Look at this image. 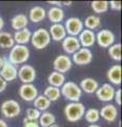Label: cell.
<instances>
[{"label": "cell", "instance_id": "cb8c5ba5", "mask_svg": "<svg viewBox=\"0 0 122 127\" xmlns=\"http://www.w3.org/2000/svg\"><path fill=\"white\" fill-rule=\"evenodd\" d=\"M65 82H66L65 75L60 73V72H56V71L51 72L49 74V76H48L49 86L56 87V88H61V87L65 84Z\"/></svg>", "mask_w": 122, "mask_h": 127}, {"label": "cell", "instance_id": "7a4b0ae2", "mask_svg": "<svg viewBox=\"0 0 122 127\" xmlns=\"http://www.w3.org/2000/svg\"><path fill=\"white\" fill-rule=\"evenodd\" d=\"M85 106L80 102H71L65 106L64 113L67 119V121L74 123L80 121L84 117L85 113Z\"/></svg>", "mask_w": 122, "mask_h": 127}, {"label": "cell", "instance_id": "ac0fdd59", "mask_svg": "<svg viewBox=\"0 0 122 127\" xmlns=\"http://www.w3.org/2000/svg\"><path fill=\"white\" fill-rule=\"evenodd\" d=\"M107 79L114 85H120L122 78V68L120 65H114L108 69L106 73Z\"/></svg>", "mask_w": 122, "mask_h": 127}, {"label": "cell", "instance_id": "603a6c76", "mask_svg": "<svg viewBox=\"0 0 122 127\" xmlns=\"http://www.w3.org/2000/svg\"><path fill=\"white\" fill-rule=\"evenodd\" d=\"M29 19L25 14H17L15 15L11 20V26L14 30L16 31H20L26 29L27 26H28Z\"/></svg>", "mask_w": 122, "mask_h": 127}, {"label": "cell", "instance_id": "e575fe53", "mask_svg": "<svg viewBox=\"0 0 122 127\" xmlns=\"http://www.w3.org/2000/svg\"><path fill=\"white\" fill-rule=\"evenodd\" d=\"M121 93H122V90L121 89H118L115 91V95H114V100H115L116 104L121 106Z\"/></svg>", "mask_w": 122, "mask_h": 127}, {"label": "cell", "instance_id": "4316f807", "mask_svg": "<svg viewBox=\"0 0 122 127\" xmlns=\"http://www.w3.org/2000/svg\"><path fill=\"white\" fill-rule=\"evenodd\" d=\"M33 103H34V108L39 111H46L51 105V102L42 94H38L37 97L33 101Z\"/></svg>", "mask_w": 122, "mask_h": 127}, {"label": "cell", "instance_id": "d590c367", "mask_svg": "<svg viewBox=\"0 0 122 127\" xmlns=\"http://www.w3.org/2000/svg\"><path fill=\"white\" fill-rule=\"evenodd\" d=\"M108 4L112 7V10H114V11H120L121 10V2L120 1H109Z\"/></svg>", "mask_w": 122, "mask_h": 127}, {"label": "cell", "instance_id": "ba28073f", "mask_svg": "<svg viewBox=\"0 0 122 127\" xmlns=\"http://www.w3.org/2000/svg\"><path fill=\"white\" fill-rule=\"evenodd\" d=\"M71 67H72V62H71V58H70L68 55H64V54L58 55L53 61L54 71L60 72L62 74L68 72V71L71 69Z\"/></svg>", "mask_w": 122, "mask_h": 127}, {"label": "cell", "instance_id": "ffe728a7", "mask_svg": "<svg viewBox=\"0 0 122 127\" xmlns=\"http://www.w3.org/2000/svg\"><path fill=\"white\" fill-rule=\"evenodd\" d=\"M46 16H47V12L44 7L36 5V6H33L32 9L30 10L28 19H30V20L34 23H37V22H41L44 20L46 18Z\"/></svg>", "mask_w": 122, "mask_h": 127}, {"label": "cell", "instance_id": "d4e9b609", "mask_svg": "<svg viewBox=\"0 0 122 127\" xmlns=\"http://www.w3.org/2000/svg\"><path fill=\"white\" fill-rule=\"evenodd\" d=\"M15 45L13 35L9 32L0 31V47L2 49H11Z\"/></svg>", "mask_w": 122, "mask_h": 127}, {"label": "cell", "instance_id": "7402d4cb", "mask_svg": "<svg viewBox=\"0 0 122 127\" xmlns=\"http://www.w3.org/2000/svg\"><path fill=\"white\" fill-rule=\"evenodd\" d=\"M49 20L52 23H61L63 21V19L65 17V13L64 10L61 9L60 6H52L50 7L49 11L47 12Z\"/></svg>", "mask_w": 122, "mask_h": 127}, {"label": "cell", "instance_id": "7bdbcfd3", "mask_svg": "<svg viewBox=\"0 0 122 127\" xmlns=\"http://www.w3.org/2000/svg\"><path fill=\"white\" fill-rule=\"evenodd\" d=\"M88 127H101L100 125H98V124H90Z\"/></svg>", "mask_w": 122, "mask_h": 127}, {"label": "cell", "instance_id": "8992f818", "mask_svg": "<svg viewBox=\"0 0 122 127\" xmlns=\"http://www.w3.org/2000/svg\"><path fill=\"white\" fill-rule=\"evenodd\" d=\"M65 30L68 36H79V34L84 30L83 21L78 17H70L65 22Z\"/></svg>", "mask_w": 122, "mask_h": 127}, {"label": "cell", "instance_id": "44dd1931", "mask_svg": "<svg viewBox=\"0 0 122 127\" xmlns=\"http://www.w3.org/2000/svg\"><path fill=\"white\" fill-rule=\"evenodd\" d=\"M31 31L26 28L23 30H20V31H16L13 35V38H14V42L16 45H22V46H26L27 43L30 41L31 39Z\"/></svg>", "mask_w": 122, "mask_h": 127}, {"label": "cell", "instance_id": "ee69618b", "mask_svg": "<svg viewBox=\"0 0 122 127\" xmlns=\"http://www.w3.org/2000/svg\"><path fill=\"white\" fill-rule=\"evenodd\" d=\"M50 127H60V126H58V125H56V124H53V125H51Z\"/></svg>", "mask_w": 122, "mask_h": 127}, {"label": "cell", "instance_id": "6da1fadb", "mask_svg": "<svg viewBox=\"0 0 122 127\" xmlns=\"http://www.w3.org/2000/svg\"><path fill=\"white\" fill-rule=\"evenodd\" d=\"M30 58V50L27 46L14 45L11 48L10 54L7 56V62L12 65L17 66L20 64H25Z\"/></svg>", "mask_w": 122, "mask_h": 127}, {"label": "cell", "instance_id": "4dcf8cb0", "mask_svg": "<svg viewBox=\"0 0 122 127\" xmlns=\"http://www.w3.org/2000/svg\"><path fill=\"white\" fill-rule=\"evenodd\" d=\"M121 48H122L121 43H114V45H112L108 48V54L112 59H114V61H116V62L121 61V58H122Z\"/></svg>", "mask_w": 122, "mask_h": 127}, {"label": "cell", "instance_id": "f546056e", "mask_svg": "<svg viewBox=\"0 0 122 127\" xmlns=\"http://www.w3.org/2000/svg\"><path fill=\"white\" fill-rule=\"evenodd\" d=\"M85 120L90 124H94L100 120V112L97 108H89L88 110L85 111L84 113Z\"/></svg>", "mask_w": 122, "mask_h": 127}, {"label": "cell", "instance_id": "74e56055", "mask_svg": "<svg viewBox=\"0 0 122 127\" xmlns=\"http://www.w3.org/2000/svg\"><path fill=\"white\" fill-rule=\"evenodd\" d=\"M3 27H4V20H3V18L0 16V31L3 29Z\"/></svg>", "mask_w": 122, "mask_h": 127}, {"label": "cell", "instance_id": "60d3db41", "mask_svg": "<svg viewBox=\"0 0 122 127\" xmlns=\"http://www.w3.org/2000/svg\"><path fill=\"white\" fill-rule=\"evenodd\" d=\"M4 62H5V59L0 56V69L2 68V66H3V64H4Z\"/></svg>", "mask_w": 122, "mask_h": 127}, {"label": "cell", "instance_id": "277c9868", "mask_svg": "<svg viewBox=\"0 0 122 127\" xmlns=\"http://www.w3.org/2000/svg\"><path fill=\"white\" fill-rule=\"evenodd\" d=\"M61 95L70 102H79L82 96V90L80 86L73 82H65L61 87Z\"/></svg>", "mask_w": 122, "mask_h": 127}, {"label": "cell", "instance_id": "5b68a950", "mask_svg": "<svg viewBox=\"0 0 122 127\" xmlns=\"http://www.w3.org/2000/svg\"><path fill=\"white\" fill-rule=\"evenodd\" d=\"M1 113L7 119H13L18 117L21 112V107L19 103L15 100H6L1 104L0 107Z\"/></svg>", "mask_w": 122, "mask_h": 127}, {"label": "cell", "instance_id": "7c38bea8", "mask_svg": "<svg viewBox=\"0 0 122 127\" xmlns=\"http://www.w3.org/2000/svg\"><path fill=\"white\" fill-rule=\"evenodd\" d=\"M17 73H18L17 67L12 65L11 63H9L5 59V62H4V64H3L2 68L0 69V76H1L7 83V82L15 81V79L17 78Z\"/></svg>", "mask_w": 122, "mask_h": 127}, {"label": "cell", "instance_id": "9a60e30c", "mask_svg": "<svg viewBox=\"0 0 122 127\" xmlns=\"http://www.w3.org/2000/svg\"><path fill=\"white\" fill-rule=\"evenodd\" d=\"M62 47H63V50H64L67 54H74L81 48V45H80V42H79L78 37L68 36V35H67L62 40Z\"/></svg>", "mask_w": 122, "mask_h": 127}, {"label": "cell", "instance_id": "e0dca14e", "mask_svg": "<svg viewBox=\"0 0 122 127\" xmlns=\"http://www.w3.org/2000/svg\"><path fill=\"white\" fill-rule=\"evenodd\" d=\"M48 32L50 34L51 39H53L55 41H62L67 36L65 27L62 23H52Z\"/></svg>", "mask_w": 122, "mask_h": 127}, {"label": "cell", "instance_id": "1f68e13d", "mask_svg": "<svg viewBox=\"0 0 122 127\" xmlns=\"http://www.w3.org/2000/svg\"><path fill=\"white\" fill-rule=\"evenodd\" d=\"M90 4H91L92 11L97 14L105 13V12H107L109 7L108 1H105V0H103V1H92Z\"/></svg>", "mask_w": 122, "mask_h": 127}, {"label": "cell", "instance_id": "d6986e66", "mask_svg": "<svg viewBox=\"0 0 122 127\" xmlns=\"http://www.w3.org/2000/svg\"><path fill=\"white\" fill-rule=\"evenodd\" d=\"M80 88L82 91H84L85 93L92 94L96 93L97 89L99 88V84L94 78L92 77H86L84 79H82L80 83Z\"/></svg>", "mask_w": 122, "mask_h": 127}, {"label": "cell", "instance_id": "3957f363", "mask_svg": "<svg viewBox=\"0 0 122 127\" xmlns=\"http://www.w3.org/2000/svg\"><path fill=\"white\" fill-rule=\"evenodd\" d=\"M30 41L32 42L33 47L36 48V49L38 50L45 49L51 42V37L48 30L44 29V28H39V29L35 30L32 33V35H31Z\"/></svg>", "mask_w": 122, "mask_h": 127}, {"label": "cell", "instance_id": "4fadbf2b", "mask_svg": "<svg viewBox=\"0 0 122 127\" xmlns=\"http://www.w3.org/2000/svg\"><path fill=\"white\" fill-rule=\"evenodd\" d=\"M116 89L111 84H103L96 91V95L102 102H111L114 100Z\"/></svg>", "mask_w": 122, "mask_h": 127}, {"label": "cell", "instance_id": "f1b7e54d", "mask_svg": "<svg viewBox=\"0 0 122 127\" xmlns=\"http://www.w3.org/2000/svg\"><path fill=\"white\" fill-rule=\"evenodd\" d=\"M45 96L48 98L50 102H55L58 98L61 97V89L56 88V87H52V86H48L44 91Z\"/></svg>", "mask_w": 122, "mask_h": 127}, {"label": "cell", "instance_id": "83f0119b", "mask_svg": "<svg viewBox=\"0 0 122 127\" xmlns=\"http://www.w3.org/2000/svg\"><path fill=\"white\" fill-rule=\"evenodd\" d=\"M83 25L86 27L87 30H90V31H93L100 28L101 26V19L99 16L97 15H90L88 17H86L85 21L83 22Z\"/></svg>", "mask_w": 122, "mask_h": 127}, {"label": "cell", "instance_id": "d6a6232c", "mask_svg": "<svg viewBox=\"0 0 122 127\" xmlns=\"http://www.w3.org/2000/svg\"><path fill=\"white\" fill-rule=\"evenodd\" d=\"M41 112L37 109H35L34 107L33 108H28L26 111V118L28 121H37L39 117H41Z\"/></svg>", "mask_w": 122, "mask_h": 127}, {"label": "cell", "instance_id": "484cf974", "mask_svg": "<svg viewBox=\"0 0 122 127\" xmlns=\"http://www.w3.org/2000/svg\"><path fill=\"white\" fill-rule=\"evenodd\" d=\"M39 126H41V127H50L51 125H53V124H55V121H56V119H55V116L52 113V112H49V111H44L41 114V117H39Z\"/></svg>", "mask_w": 122, "mask_h": 127}, {"label": "cell", "instance_id": "8fae6325", "mask_svg": "<svg viewBox=\"0 0 122 127\" xmlns=\"http://www.w3.org/2000/svg\"><path fill=\"white\" fill-rule=\"evenodd\" d=\"M18 94L23 101L33 102L38 95V90L33 84H22L18 90Z\"/></svg>", "mask_w": 122, "mask_h": 127}, {"label": "cell", "instance_id": "30bf717a", "mask_svg": "<svg viewBox=\"0 0 122 127\" xmlns=\"http://www.w3.org/2000/svg\"><path fill=\"white\" fill-rule=\"evenodd\" d=\"M115 34L109 30H101L96 34V42L102 48H109L115 43Z\"/></svg>", "mask_w": 122, "mask_h": 127}, {"label": "cell", "instance_id": "5bb4252c", "mask_svg": "<svg viewBox=\"0 0 122 127\" xmlns=\"http://www.w3.org/2000/svg\"><path fill=\"white\" fill-rule=\"evenodd\" d=\"M79 42L81 45V48H86L89 49V47H92L96 42V34L93 31L85 29L79 34Z\"/></svg>", "mask_w": 122, "mask_h": 127}, {"label": "cell", "instance_id": "2e32d148", "mask_svg": "<svg viewBox=\"0 0 122 127\" xmlns=\"http://www.w3.org/2000/svg\"><path fill=\"white\" fill-rule=\"evenodd\" d=\"M99 112H100V118H103L105 121H107L109 123L116 121V119L118 117V109L113 104H107L103 106L101 110H99Z\"/></svg>", "mask_w": 122, "mask_h": 127}, {"label": "cell", "instance_id": "9c48e42d", "mask_svg": "<svg viewBox=\"0 0 122 127\" xmlns=\"http://www.w3.org/2000/svg\"><path fill=\"white\" fill-rule=\"evenodd\" d=\"M92 61V52L86 48H80L74 54H72V61L79 66L88 65Z\"/></svg>", "mask_w": 122, "mask_h": 127}, {"label": "cell", "instance_id": "b9f144b4", "mask_svg": "<svg viewBox=\"0 0 122 127\" xmlns=\"http://www.w3.org/2000/svg\"><path fill=\"white\" fill-rule=\"evenodd\" d=\"M62 4H64V5H70V4H72V2H71V1H69V2H68V1H66V2H62V1H61V5H62Z\"/></svg>", "mask_w": 122, "mask_h": 127}, {"label": "cell", "instance_id": "8d00e7d4", "mask_svg": "<svg viewBox=\"0 0 122 127\" xmlns=\"http://www.w3.org/2000/svg\"><path fill=\"white\" fill-rule=\"evenodd\" d=\"M6 87H7V83L1 76H0V93L3 92V91L6 89Z\"/></svg>", "mask_w": 122, "mask_h": 127}, {"label": "cell", "instance_id": "836d02e7", "mask_svg": "<svg viewBox=\"0 0 122 127\" xmlns=\"http://www.w3.org/2000/svg\"><path fill=\"white\" fill-rule=\"evenodd\" d=\"M23 127H41L37 121H28L27 119H23Z\"/></svg>", "mask_w": 122, "mask_h": 127}, {"label": "cell", "instance_id": "ab89813d", "mask_svg": "<svg viewBox=\"0 0 122 127\" xmlns=\"http://www.w3.org/2000/svg\"><path fill=\"white\" fill-rule=\"evenodd\" d=\"M48 3H50V4H56L57 6L61 5V1H48Z\"/></svg>", "mask_w": 122, "mask_h": 127}, {"label": "cell", "instance_id": "52a82bcc", "mask_svg": "<svg viewBox=\"0 0 122 127\" xmlns=\"http://www.w3.org/2000/svg\"><path fill=\"white\" fill-rule=\"evenodd\" d=\"M17 77L22 82V84H32L36 78V71L31 65H22L18 70Z\"/></svg>", "mask_w": 122, "mask_h": 127}, {"label": "cell", "instance_id": "f35d334b", "mask_svg": "<svg viewBox=\"0 0 122 127\" xmlns=\"http://www.w3.org/2000/svg\"><path fill=\"white\" fill-rule=\"evenodd\" d=\"M0 127H9V126H7L6 122L4 120H1V119H0Z\"/></svg>", "mask_w": 122, "mask_h": 127}]
</instances>
